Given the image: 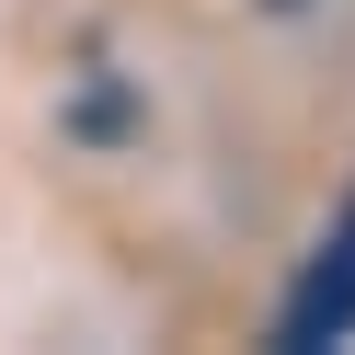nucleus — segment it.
<instances>
[{"label": "nucleus", "mask_w": 355, "mask_h": 355, "mask_svg": "<svg viewBox=\"0 0 355 355\" xmlns=\"http://www.w3.org/2000/svg\"><path fill=\"white\" fill-rule=\"evenodd\" d=\"M344 332H355V195L321 218L298 286H286V309H275V355H321V344H344Z\"/></svg>", "instance_id": "obj_1"}]
</instances>
